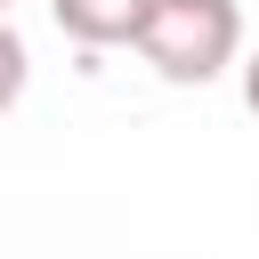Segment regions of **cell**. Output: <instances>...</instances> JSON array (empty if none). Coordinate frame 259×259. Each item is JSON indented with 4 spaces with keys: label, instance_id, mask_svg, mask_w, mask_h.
Instances as JSON below:
<instances>
[{
    "label": "cell",
    "instance_id": "6da1fadb",
    "mask_svg": "<svg viewBox=\"0 0 259 259\" xmlns=\"http://www.w3.org/2000/svg\"><path fill=\"white\" fill-rule=\"evenodd\" d=\"M138 57L170 81V89H202L227 65H243V8L235 0H154Z\"/></svg>",
    "mask_w": 259,
    "mask_h": 259
},
{
    "label": "cell",
    "instance_id": "7a4b0ae2",
    "mask_svg": "<svg viewBox=\"0 0 259 259\" xmlns=\"http://www.w3.org/2000/svg\"><path fill=\"white\" fill-rule=\"evenodd\" d=\"M49 16L73 49H138L154 0H49Z\"/></svg>",
    "mask_w": 259,
    "mask_h": 259
},
{
    "label": "cell",
    "instance_id": "3957f363",
    "mask_svg": "<svg viewBox=\"0 0 259 259\" xmlns=\"http://www.w3.org/2000/svg\"><path fill=\"white\" fill-rule=\"evenodd\" d=\"M24 81H32V49H24V32H16L8 16H0V113H16Z\"/></svg>",
    "mask_w": 259,
    "mask_h": 259
},
{
    "label": "cell",
    "instance_id": "277c9868",
    "mask_svg": "<svg viewBox=\"0 0 259 259\" xmlns=\"http://www.w3.org/2000/svg\"><path fill=\"white\" fill-rule=\"evenodd\" d=\"M235 73H243V105H251V121H259V49H243Z\"/></svg>",
    "mask_w": 259,
    "mask_h": 259
},
{
    "label": "cell",
    "instance_id": "5b68a950",
    "mask_svg": "<svg viewBox=\"0 0 259 259\" xmlns=\"http://www.w3.org/2000/svg\"><path fill=\"white\" fill-rule=\"evenodd\" d=\"M8 8H16V0H0V16H8Z\"/></svg>",
    "mask_w": 259,
    "mask_h": 259
}]
</instances>
